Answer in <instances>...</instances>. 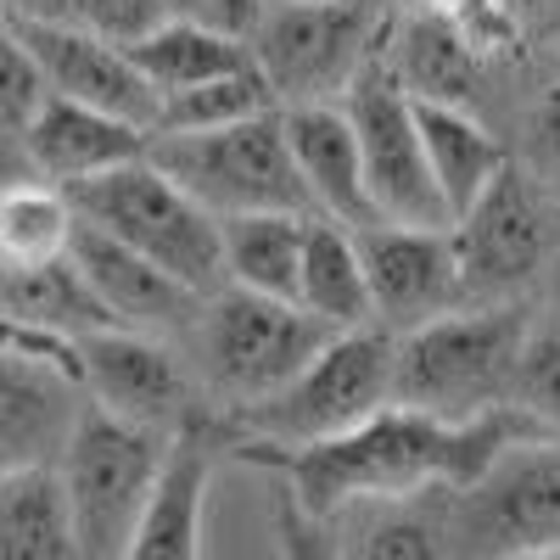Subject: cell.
<instances>
[{"label": "cell", "mask_w": 560, "mask_h": 560, "mask_svg": "<svg viewBox=\"0 0 560 560\" xmlns=\"http://www.w3.org/2000/svg\"><path fill=\"white\" fill-rule=\"evenodd\" d=\"M0 331L34 342H79L90 331H113L96 298L68 258L57 264H0Z\"/></svg>", "instance_id": "cell-21"}, {"label": "cell", "mask_w": 560, "mask_h": 560, "mask_svg": "<svg viewBox=\"0 0 560 560\" xmlns=\"http://www.w3.org/2000/svg\"><path fill=\"white\" fill-rule=\"evenodd\" d=\"M308 213H242L219 219V269L230 292H253L292 303L298 292V253H303Z\"/></svg>", "instance_id": "cell-23"}, {"label": "cell", "mask_w": 560, "mask_h": 560, "mask_svg": "<svg viewBox=\"0 0 560 560\" xmlns=\"http://www.w3.org/2000/svg\"><path fill=\"white\" fill-rule=\"evenodd\" d=\"M280 560H337L331 527L308 522L287 493H280Z\"/></svg>", "instance_id": "cell-34"}, {"label": "cell", "mask_w": 560, "mask_h": 560, "mask_svg": "<svg viewBox=\"0 0 560 560\" xmlns=\"http://www.w3.org/2000/svg\"><path fill=\"white\" fill-rule=\"evenodd\" d=\"M387 0H269L247 57L275 107H337L387 51Z\"/></svg>", "instance_id": "cell-4"}, {"label": "cell", "mask_w": 560, "mask_h": 560, "mask_svg": "<svg viewBox=\"0 0 560 560\" xmlns=\"http://www.w3.org/2000/svg\"><path fill=\"white\" fill-rule=\"evenodd\" d=\"M0 560H84L51 471L0 482Z\"/></svg>", "instance_id": "cell-26"}, {"label": "cell", "mask_w": 560, "mask_h": 560, "mask_svg": "<svg viewBox=\"0 0 560 560\" xmlns=\"http://www.w3.org/2000/svg\"><path fill=\"white\" fill-rule=\"evenodd\" d=\"M73 370L84 404L113 420H129V427H147L163 438L197 427V382L174 342L140 331H90L73 342Z\"/></svg>", "instance_id": "cell-13"}, {"label": "cell", "mask_w": 560, "mask_h": 560, "mask_svg": "<svg viewBox=\"0 0 560 560\" xmlns=\"http://www.w3.org/2000/svg\"><path fill=\"white\" fill-rule=\"evenodd\" d=\"M39 107H45V79H39L34 57L23 51L18 28L0 18V129L23 140V129L34 124Z\"/></svg>", "instance_id": "cell-31"}, {"label": "cell", "mask_w": 560, "mask_h": 560, "mask_svg": "<svg viewBox=\"0 0 560 560\" xmlns=\"http://www.w3.org/2000/svg\"><path fill=\"white\" fill-rule=\"evenodd\" d=\"M73 208L51 185H18L0 197V264H57L73 242Z\"/></svg>", "instance_id": "cell-28"}, {"label": "cell", "mask_w": 560, "mask_h": 560, "mask_svg": "<svg viewBox=\"0 0 560 560\" xmlns=\"http://www.w3.org/2000/svg\"><path fill=\"white\" fill-rule=\"evenodd\" d=\"M292 303L319 319L325 331H376L370 325V287H364V264L353 230L308 213L303 224V253H298V292Z\"/></svg>", "instance_id": "cell-22"}, {"label": "cell", "mask_w": 560, "mask_h": 560, "mask_svg": "<svg viewBox=\"0 0 560 560\" xmlns=\"http://www.w3.org/2000/svg\"><path fill=\"white\" fill-rule=\"evenodd\" d=\"M387 404H393V337L387 331H342L280 393H269L247 409H230V432L253 454L280 459V454L331 443V438L364 427Z\"/></svg>", "instance_id": "cell-3"}, {"label": "cell", "mask_w": 560, "mask_h": 560, "mask_svg": "<svg viewBox=\"0 0 560 560\" xmlns=\"http://www.w3.org/2000/svg\"><path fill=\"white\" fill-rule=\"evenodd\" d=\"M280 135H287L292 168L303 179L308 213L331 219L342 230L376 224L364 197V174H359V147L342 107H280Z\"/></svg>", "instance_id": "cell-19"}, {"label": "cell", "mask_w": 560, "mask_h": 560, "mask_svg": "<svg viewBox=\"0 0 560 560\" xmlns=\"http://www.w3.org/2000/svg\"><path fill=\"white\" fill-rule=\"evenodd\" d=\"M264 7H269V0H168V18L191 23L202 34L247 45L258 34V23H264Z\"/></svg>", "instance_id": "cell-33"}, {"label": "cell", "mask_w": 560, "mask_h": 560, "mask_svg": "<svg viewBox=\"0 0 560 560\" xmlns=\"http://www.w3.org/2000/svg\"><path fill=\"white\" fill-rule=\"evenodd\" d=\"M516 438H544L533 432L516 409H499L471 427H438L409 409H382L364 427L314 443L298 454L269 459L287 477V499L308 522H331L353 504H409L465 488L482 465Z\"/></svg>", "instance_id": "cell-1"}, {"label": "cell", "mask_w": 560, "mask_h": 560, "mask_svg": "<svg viewBox=\"0 0 560 560\" xmlns=\"http://www.w3.org/2000/svg\"><path fill=\"white\" fill-rule=\"evenodd\" d=\"M7 23L18 28L23 51L34 57V68L45 79V96L90 107V113H107V118H124V124L152 135L158 90L135 73L124 45L79 28L68 12H57V18H7Z\"/></svg>", "instance_id": "cell-15"}, {"label": "cell", "mask_w": 560, "mask_h": 560, "mask_svg": "<svg viewBox=\"0 0 560 560\" xmlns=\"http://www.w3.org/2000/svg\"><path fill=\"white\" fill-rule=\"evenodd\" d=\"M510 23H533V28H555L560 23V0H504Z\"/></svg>", "instance_id": "cell-35"}, {"label": "cell", "mask_w": 560, "mask_h": 560, "mask_svg": "<svg viewBox=\"0 0 560 560\" xmlns=\"http://www.w3.org/2000/svg\"><path fill=\"white\" fill-rule=\"evenodd\" d=\"M438 499H409V504H353L331 516L337 560H443V527H438Z\"/></svg>", "instance_id": "cell-24"}, {"label": "cell", "mask_w": 560, "mask_h": 560, "mask_svg": "<svg viewBox=\"0 0 560 560\" xmlns=\"http://www.w3.org/2000/svg\"><path fill=\"white\" fill-rule=\"evenodd\" d=\"M516 158V168L538 185L544 197L560 202V73L533 96L527 107V135H522V152H510Z\"/></svg>", "instance_id": "cell-30"}, {"label": "cell", "mask_w": 560, "mask_h": 560, "mask_svg": "<svg viewBox=\"0 0 560 560\" xmlns=\"http://www.w3.org/2000/svg\"><path fill=\"white\" fill-rule=\"evenodd\" d=\"M147 163L168 174L197 208L213 219H242V213H308L303 179L292 168L280 113L208 129V135H152Z\"/></svg>", "instance_id": "cell-9"}, {"label": "cell", "mask_w": 560, "mask_h": 560, "mask_svg": "<svg viewBox=\"0 0 560 560\" xmlns=\"http://www.w3.org/2000/svg\"><path fill=\"white\" fill-rule=\"evenodd\" d=\"M124 57L135 62L140 79L158 90V102H163V96H179V90H197V84H208V79H224V73L253 68L247 45L219 39V34H202V28L174 23V18L158 23L147 39L124 45Z\"/></svg>", "instance_id": "cell-25"}, {"label": "cell", "mask_w": 560, "mask_h": 560, "mask_svg": "<svg viewBox=\"0 0 560 560\" xmlns=\"http://www.w3.org/2000/svg\"><path fill=\"white\" fill-rule=\"evenodd\" d=\"M364 287H370V325L387 337L420 331L454 308H465L459 258L448 230H404V224H364L353 230Z\"/></svg>", "instance_id": "cell-14"}, {"label": "cell", "mask_w": 560, "mask_h": 560, "mask_svg": "<svg viewBox=\"0 0 560 560\" xmlns=\"http://www.w3.org/2000/svg\"><path fill=\"white\" fill-rule=\"evenodd\" d=\"M147 140H152L147 129H135L124 118L45 96V107L23 129V158H28V174L39 185H51V191L68 197V191H79V185L102 179L113 168L140 163L147 158Z\"/></svg>", "instance_id": "cell-18"}, {"label": "cell", "mask_w": 560, "mask_h": 560, "mask_svg": "<svg viewBox=\"0 0 560 560\" xmlns=\"http://www.w3.org/2000/svg\"><path fill=\"white\" fill-rule=\"evenodd\" d=\"M415 135L427 152V174L438 185V202L448 213V230L471 213V202L499 179V168L510 163V147L488 129L482 113H459V107H432L415 102Z\"/></svg>", "instance_id": "cell-20"}, {"label": "cell", "mask_w": 560, "mask_h": 560, "mask_svg": "<svg viewBox=\"0 0 560 560\" xmlns=\"http://www.w3.org/2000/svg\"><path fill=\"white\" fill-rule=\"evenodd\" d=\"M84 415L68 342L0 331V482L51 471Z\"/></svg>", "instance_id": "cell-12"}, {"label": "cell", "mask_w": 560, "mask_h": 560, "mask_svg": "<svg viewBox=\"0 0 560 560\" xmlns=\"http://www.w3.org/2000/svg\"><path fill=\"white\" fill-rule=\"evenodd\" d=\"M533 303H471L393 337V409L438 427H471L510 409V376Z\"/></svg>", "instance_id": "cell-2"}, {"label": "cell", "mask_w": 560, "mask_h": 560, "mask_svg": "<svg viewBox=\"0 0 560 560\" xmlns=\"http://www.w3.org/2000/svg\"><path fill=\"white\" fill-rule=\"evenodd\" d=\"M62 7L79 28L102 34L113 45H135L158 23H168V0H62Z\"/></svg>", "instance_id": "cell-32"}, {"label": "cell", "mask_w": 560, "mask_h": 560, "mask_svg": "<svg viewBox=\"0 0 560 560\" xmlns=\"http://www.w3.org/2000/svg\"><path fill=\"white\" fill-rule=\"evenodd\" d=\"M219 443L202 427H185L168 438L163 471L152 482V499L124 544L118 560H202V527H208V493H213Z\"/></svg>", "instance_id": "cell-17"}, {"label": "cell", "mask_w": 560, "mask_h": 560, "mask_svg": "<svg viewBox=\"0 0 560 560\" xmlns=\"http://www.w3.org/2000/svg\"><path fill=\"white\" fill-rule=\"evenodd\" d=\"M68 264L79 269L84 292L96 298V308L107 314L113 331H140V337H158V342L179 348V337L191 331V319L202 308L197 292H185L179 280H168L147 258H135L129 247L96 236L90 224H73Z\"/></svg>", "instance_id": "cell-16"}, {"label": "cell", "mask_w": 560, "mask_h": 560, "mask_svg": "<svg viewBox=\"0 0 560 560\" xmlns=\"http://www.w3.org/2000/svg\"><path fill=\"white\" fill-rule=\"evenodd\" d=\"M510 409L533 432L560 438V314H549V308H533V319H527L516 376H510Z\"/></svg>", "instance_id": "cell-29"}, {"label": "cell", "mask_w": 560, "mask_h": 560, "mask_svg": "<svg viewBox=\"0 0 560 560\" xmlns=\"http://www.w3.org/2000/svg\"><path fill=\"white\" fill-rule=\"evenodd\" d=\"M443 560L560 555V438H516L438 499Z\"/></svg>", "instance_id": "cell-5"}, {"label": "cell", "mask_w": 560, "mask_h": 560, "mask_svg": "<svg viewBox=\"0 0 560 560\" xmlns=\"http://www.w3.org/2000/svg\"><path fill=\"white\" fill-rule=\"evenodd\" d=\"M533 560H560V555H533Z\"/></svg>", "instance_id": "cell-38"}, {"label": "cell", "mask_w": 560, "mask_h": 560, "mask_svg": "<svg viewBox=\"0 0 560 560\" xmlns=\"http://www.w3.org/2000/svg\"><path fill=\"white\" fill-rule=\"evenodd\" d=\"M459 287L465 308L471 303H527V292L544 280L549 253L560 242V202L544 197L538 185L510 158L499 179L471 202L454 230Z\"/></svg>", "instance_id": "cell-10"}, {"label": "cell", "mask_w": 560, "mask_h": 560, "mask_svg": "<svg viewBox=\"0 0 560 560\" xmlns=\"http://www.w3.org/2000/svg\"><path fill=\"white\" fill-rule=\"evenodd\" d=\"M163 454H168L163 432L129 427V420H113V415L84 404L68 448L51 465L73 544L84 560H118L124 555L140 510L152 499V482L163 471Z\"/></svg>", "instance_id": "cell-8"}, {"label": "cell", "mask_w": 560, "mask_h": 560, "mask_svg": "<svg viewBox=\"0 0 560 560\" xmlns=\"http://www.w3.org/2000/svg\"><path fill=\"white\" fill-rule=\"evenodd\" d=\"M549 39H555V57H560V23H555V28H549Z\"/></svg>", "instance_id": "cell-37"}, {"label": "cell", "mask_w": 560, "mask_h": 560, "mask_svg": "<svg viewBox=\"0 0 560 560\" xmlns=\"http://www.w3.org/2000/svg\"><path fill=\"white\" fill-rule=\"evenodd\" d=\"M331 337L337 331H325L298 303H275V298L224 287L202 298L179 348H185V370H191V382L202 393H213L224 409H247L287 387Z\"/></svg>", "instance_id": "cell-6"}, {"label": "cell", "mask_w": 560, "mask_h": 560, "mask_svg": "<svg viewBox=\"0 0 560 560\" xmlns=\"http://www.w3.org/2000/svg\"><path fill=\"white\" fill-rule=\"evenodd\" d=\"M353 147H359V174L376 224H404V230H448V213L438 202V185L427 174V152L415 135V102L404 84L387 73V62L364 68L353 90L337 102Z\"/></svg>", "instance_id": "cell-11"}, {"label": "cell", "mask_w": 560, "mask_h": 560, "mask_svg": "<svg viewBox=\"0 0 560 560\" xmlns=\"http://www.w3.org/2000/svg\"><path fill=\"white\" fill-rule=\"evenodd\" d=\"M538 287H544V308L560 314V242H555V253H549V269H544Z\"/></svg>", "instance_id": "cell-36"}, {"label": "cell", "mask_w": 560, "mask_h": 560, "mask_svg": "<svg viewBox=\"0 0 560 560\" xmlns=\"http://www.w3.org/2000/svg\"><path fill=\"white\" fill-rule=\"evenodd\" d=\"M264 113H280L269 84L258 79V68H242V73L208 79L197 90H179V96H163L152 135H208V129H230V124H247Z\"/></svg>", "instance_id": "cell-27"}, {"label": "cell", "mask_w": 560, "mask_h": 560, "mask_svg": "<svg viewBox=\"0 0 560 560\" xmlns=\"http://www.w3.org/2000/svg\"><path fill=\"white\" fill-rule=\"evenodd\" d=\"M68 208L79 224H90L96 236L129 247L135 258H147L168 280H179L185 292L213 298L224 292L219 269V219L197 208L168 174H158L147 158L113 168L102 179L68 191Z\"/></svg>", "instance_id": "cell-7"}]
</instances>
